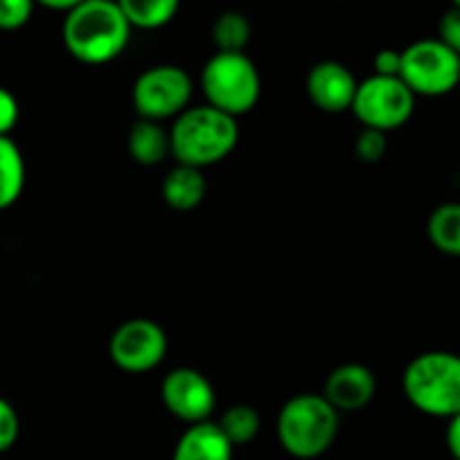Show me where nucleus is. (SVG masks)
Instances as JSON below:
<instances>
[{"label": "nucleus", "mask_w": 460, "mask_h": 460, "mask_svg": "<svg viewBox=\"0 0 460 460\" xmlns=\"http://www.w3.org/2000/svg\"><path fill=\"white\" fill-rule=\"evenodd\" d=\"M130 31L115 0H84L66 13L61 39L67 54L85 66H106L128 48Z\"/></svg>", "instance_id": "f257e3e1"}, {"label": "nucleus", "mask_w": 460, "mask_h": 460, "mask_svg": "<svg viewBox=\"0 0 460 460\" xmlns=\"http://www.w3.org/2000/svg\"><path fill=\"white\" fill-rule=\"evenodd\" d=\"M238 137V121L209 103L189 106L169 128L171 155L175 162L202 171L227 160L236 148Z\"/></svg>", "instance_id": "f03ea898"}, {"label": "nucleus", "mask_w": 460, "mask_h": 460, "mask_svg": "<svg viewBox=\"0 0 460 460\" xmlns=\"http://www.w3.org/2000/svg\"><path fill=\"white\" fill-rule=\"evenodd\" d=\"M340 434V413L323 395L299 394L288 400L277 416V438L292 458L323 456Z\"/></svg>", "instance_id": "7ed1b4c3"}, {"label": "nucleus", "mask_w": 460, "mask_h": 460, "mask_svg": "<svg viewBox=\"0 0 460 460\" xmlns=\"http://www.w3.org/2000/svg\"><path fill=\"white\" fill-rule=\"evenodd\" d=\"M402 394L413 409L431 418L460 413V355L429 350L407 364L402 373Z\"/></svg>", "instance_id": "20e7f679"}, {"label": "nucleus", "mask_w": 460, "mask_h": 460, "mask_svg": "<svg viewBox=\"0 0 460 460\" xmlns=\"http://www.w3.org/2000/svg\"><path fill=\"white\" fill-rule=\"evenodd\" d=\"M200 88L209 106L238 119L254 111L263 84L259 67L245 52H216L202 66Z\"/></svg>", "instance_id": "39448f33"}, {"label": "nucleus", "mask_w": 460, "mask_h": 460, "mask_svg": "<svg viewBox=\"0 0 460 460\" xmlns=\"http://www.w3.org/2000/svg\"><path fill=\"white\" fill-rule=\"evenodd\" d=\"M191 97L193 81L189 72L171 63L144 70L130 90V102L139 119H151L157 124L182 115L191 106Z\"/></svg>", "instance_id": "423d86ee"}, {"label": "nucleus", "mask_w": 460, "mask_h": 460, "mask_svg": "<svg viewBox=\"0 0 460 460\" xmlns=\"http://www.w3.org/2000/svg\"><path fill=\"white\" fill-rule=\"evenodd\" d=\"M353 115L362 128L391 133L407 124L416 111V94L404 85L400 76L371 75L359 81L355 93Z\"/></svg>", "instance_id": "0eeeda50"}, {"label": "nucleus", "mask_w": 460, "mask_h": 460, "mask_svg": "<svg viewBox=\"0 0 460 460\" xmlns=\"http://www.w3.org/2000/svg\"><path fill=\"white\" fill-rule=\"evenodd\" d=\"M400 79L416 97H443L460 85V57L438 39H422L402 49Z\"/></svg>", "instance_id": "6e6552de"}, {"label": "nucleus", "mask_w": 460, "mask_h": 460, "mask_svg": "<svg viewBox=\"0 0 460 460\" xmlns=\"http://www.w3.org/2000/svg\"><path fill=\"white\" fill-rule=\"evenodd\" d=\"M169 350L164 328L153 319H128L112 332L108 353L112 364L126 373H148L160 367Z\"/></svg>", "instance_id": "1a4fd4ad"}, {"label": "nucleus", "mask_w": 460, "mask_h": 460, "mask_svg": "<svg viewBox=\"0 0 460 460\" xmlns=\"http://www.w3.org/2000/svg\"><path fill=\"white\" fill-rule=\"evenodd\" d=\"M160 394L166 411L187 425H200V422L211 420V413L216 411V404H218L209 377L189 367H180L166 373Z\"/></svg>", "instance_id": "9d476101"}, {"label": "nucleus", "mask_w": 460, "mask_h": 460, "mask_svg": "<svg viewBox=\"0 0 460 460\" xmlns=\"http://www.w3.org/2000/svg\"><path fill=\"white\" fill-rule=\"evenodd\" d=\"M358 84L359 81L344 63L319 61L317 66L310 67L305 90L314 108L337 115V112L350 111Z\"/></svg>", "instance_id": "9b49d317"}, {"label": "nucleus", "mask_w": 460, "mask_h": 460, "mask_svg": "<svg viewBox=\"0 0 460 460\" xmlns=\"http://www.w3.org/2000/svg\"><path fill=\"white\" fill-rule=\"evenodd\" d=\"M377 394L376 373L358 362L332 368L323 385V398L337 413H353L368 407Z\"/></svg>", "instance_id": "f8f14e48"}, {"label": "nucleus", "mask_w": 460, "mask_h": 460, "mask_svg": "<svg viewBox=\"0 0 460 460\" xmlns=\"http://www.w3.org/2000/svg\"><path fill=\"white\" fill-rule=\"evenodd\" d=\"M171 460H234V445L211 420L189 425L175 443Z\"/></svg>", "instance_id": "ddd939ff"}, {"label": "nucleus", "mask_w": 460, "mask_h": 460, "mask_svg": "<svg viewBox=\"0 0 460 460\" xmlns=\"http://www.w3.org/2000/svg\"><path fill=\"white\" fill-rule=\"evenodd\" d=\"M207 196V178L202 169L175 164L162 182V198L175 211H193Z\"/></svg>", "instance_id": "4468645a"}, {"label": "nucleus", "mask_w": 460, "mask_h": 460, "mask_svg": "<svg viewBox=\"0 0 460 460\" xmlns=\"http://www.w3.org/2000/svg\"><path fill=\"white\" fill-rule=\"evenodd\" d=\"M128 155L139 166H157L171 155L169 130L151 119H137L128 130Z\"/></svg>", "instance_id": "2eb2a0df"}, {"label": "nucleus", "mask_w": 460, "mask_h": 460, "mask_svg": "<svg viewBox=\"0 0 460 460\" xmlns=\"http://www.w3.org/2000/svg\"><path fill=\"white\" fill-rule=\"evenodd\" d=\"M25 157L12 137H0V211L16 205L25 189Z\"/></svg>", "instance_id": "dca6fc26"}, {"label": "nucleus", "mask_w": 460, "mask_h": 460, "mask_svg": "<svg viewBox=\"0 0 460 460\" xmlns=\"http://www.w3.org/2000/svg\"><path fill=\"white\" fill-rule=\"evenodd\" d=\"M427 236L436 250L460 259V202H445L431 211Z\"/></svg>", "instance_id": "f3484780"}, {"label": "nucleus", "mask_w": 460, "mask_h": 460, "mask_svg": "<svg viewBox=\"0 0 460 460\" xmlns=\"http://www.w3.org/2000/svg\"><path fill=\"white\" fill-rule=\"evenodd\" d=\"M133 30H160L180 9V0H115Z\"/></svg>", "instance_id": "a211bd4d"}, {"label": "nucleus", "mask_w": 460, "mask_h": 460, "mask_svg": "<svg viewBox=\"0 0 460 460\" xmlns=\"http://www.w3.org/2000/svg\"><path fill=\"white\" fill-rule=\"evenodd\" d=\"M211 39L218 52H245L252 39V25L245 13L223 12L211 25Z\"/></svg>", "instance_id": "6ab92c4d"}, {"label": "nucleus", "mask_w": 460, "mask_h": 460, "mask_svg": "<svg viewBox=\"0 0 460 460\" xmlns=\"http://www.w3.org/2000/svg\"><path fill=\"white\" fill-rule=\"evenodd\" d=\"M216 425L234 447H241V445L252 443L259 436L261 416L250 404H234L227 411H223Z\"/></svg>", "instance_id": "aec40b11"}, {"label": "nucleus", "mask_w": 460, "mask_h": 460, "mask_svg": "<svg viewBox=\"0 0 460 460\" xmlns=\"http://www.w3.org/2000/svg\"><path fill=\"white\" fill-rule=\"evenodd\" d=\"M34 0H0V31H16L30 22Z\"/></svg>", "instance_id": "412c9836"}, {"label": "nucleus", "mask_w": 460, "mask_h": 460, "mask_svg": "<svg viewBox=\"0 0 460 460\" xmlns=\"http://www.w3.org/2000/svg\"><path fill=\"white\" fill-rule=\"evenodd\" d=\"M389 151V142H386V133L373 128H362V133L355 139V155L367 164H376Z\"/></svg>", "instance_id": "4be33fe9"}, {"label": "nucleus", "mask_w": 460, "mask_h": 460, "mask_svg": "<svg viewBox=\"0 0 460 460\" xmlns=\"http://www.w3.org/2000/svg\"><path fill=\"white\" fill-rule=\"evenodd\" d=\"M21 436V418L13 404L0 395V454L9 452Z\"/></svg>", "instance_id": "5701e85b"}, {"label": "nucleus", "mask_w": 460, "mask_h": 460, "mask_svg": "<svg viewBox=\"0 0 460 460\" xmlns=\"http://www.w3.org/2000/svg\"><path fill=\"white\" fill-rule=\"evenodd\" d=\"M18 117H21L18 99L13 97L12 90L0 85V137H9V133L16 128Z\"/></svg>", "instance_id": "b1692460"}, {"label": "nucleus", "mask_w": 460, "mask_h": 460, "mask_svg": "<svg viewBox=\"0 0 460 460\" xmlns=\"http://www.w3.org/2000/svg\"><path fill=\"white\" fill-rule=\"evenodd\" d=\"M438 40L460 57V9L452 7L443 13L438 25Z\"/></svg>", "instance_id": "393cba45"}, {"label": "nucleus", "mask_w": 460, "mask_h": 460, "mask_svg": "<svg viewBox=\"0 0 460 460\" xmlns=\"http://www.w3.org/2000/svg\"><path fill=\"white\" fill-rule=\"evenodd\" d=\"M400 66H402V52L398 49H380L373 57V75L380 76H400Z\"/></svg>", "instance_id": "a878e982"}, {"label": "nucleus", "mask_w": 460, "mask_h": 460, "mask_svg": "<svg viewBox=\"0 0 460 460\" xmlns=\"http://www.w3.org/2000/svg\"><path fill=\"white\" fill-rule=\"evenodd\" d=\"M447 449L452 454L454 460H460V413L458 416L449 418V425H447Z\"/></svg>", "instance_id": "bb28decb"}, {"label": "nucleus", "mask_w": 460, "mask_h": 460, "mask_svg": "<svg viewBox=\"0 0 460 460\" xmlns=\"http://www.w3.org/2000/svg\"><path fill=\"white\" fill-rule=\"evenodd\" d=\"M36 4H40V7H48V9H54V12H70V9H75L76 4H81L84 0H34Z\"/></svg>", "instance_id": "cd10ccee"}, {"label": "nucleus", "mask_w": 460, "mask_h": 460, "mask_svg": "<svg viewBox=\"0 0 460 460\" xmlns=\"http://www.w3.org/2000/svg\"><path fill=\"white\" fill-rule=\"evenodd\" d=\"M452 4H454V7L460 9V0H452Z\"/></svg>", "instance_id": "c85d7f7f"}]
</instances>
